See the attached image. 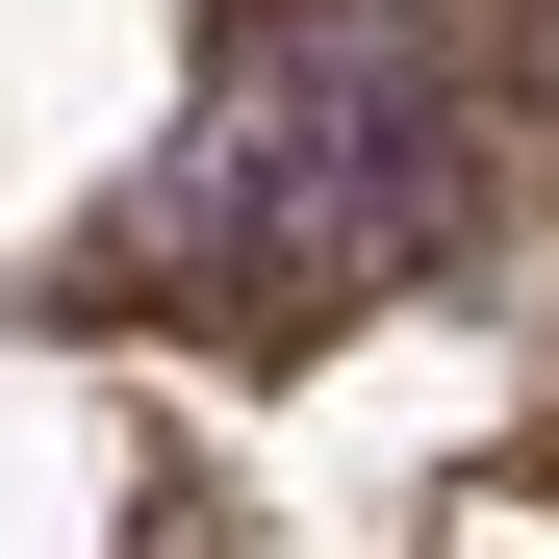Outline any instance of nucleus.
<instances>
[{"instance_id":"1","label":"nucleus","mask_w":559,"mask_h":559,"mask_svg":"<svg viewBox=\"0 0 559 559\" xmlns=\"http://www.w3.org/2000/svg\"><path fill=\"white\" fill-rule=\"evenodd\" d=\"M484 229V103H457V26L432 0H254L204 51L178 153L128 178V229L76 254V306H153V331H229V356H306L356 306Z\"/></svg>"}]
</instances>
